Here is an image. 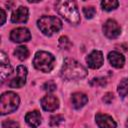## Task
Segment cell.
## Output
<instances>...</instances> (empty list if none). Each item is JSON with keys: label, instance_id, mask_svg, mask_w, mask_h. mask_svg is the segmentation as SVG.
I'll list each match as a JSON object with an SVG mask.
<instances>
[{"label": "cell", "instance_id": "12", "mask_svg": "<svg viewBox=\"0 0 128 128\" xmlns=\"http://www.w3.org/2000/svg\"><path fill=\"white\" fill-rule=\"evenodd\" d=\"M96 123L99 128H116L117 124L113 120V118L107 114H101L98 113L95 116Z\"/></svg>", "mask_w": 128, "mask_h": 128}, {"label": "cell", "instance_id": "17", "mask_svg": "<svg viewBox=\"0 0 128 128\" xmlns=\"http://www.w3.org/2000/svg\"><path fill=\"white\" fill-rule=\"evenodd\" d=\"M118 93L123 100L128 102V78H124L118 85Z\"/></svg>", "mask_w": 128, "mask_h": 128}, {"label": "cell", "instance_id": "26", "mask_svg": "<svg viewBox=\"0 0 128 128\" xmlns=\"http://www.w3.org/2000/svg\"><path fill=\"white\" fill-rule=\"evenodd\" d=\"M6 20V13L3 9H0V25H3Z\"/></svg>", "mask_w": 128, "mask_h": 128}, {"label": "cell", "instance_id": "20", "mask_svg": "<svg viewBox=\"0 0 128 128\" xmlns=\"http://www.w3.org/2000/svg\"><path fill=\"white\" fill-rule=\"evenodd\" d=\"M72 46V43L70 42L69 38L66 37V36H62L59 38V47L61 49H69L70 47Z\"/></svg>", "mask_w": 128, "mask_h": 128}, {"label": "cell", "instance_id": "13", "mask_svg": "<svg viewBox=\"0 0 128 128\" xmlns=\"http://www.w3.org/2000/svg\"><path fill=\"white\" fill-rule=\"evenodd\" d=\"M28 20V9L24 6L18 7L11 15V22L13 23H24Z\"/></svg>", "mask_w": 128, "mask_h": 128}, {"label": "cell", "instance_id": "7", "mask_svg": "<svg viewBox=\"0 0 128 128\" xmlns=\"http://www.w3.org/2000/svg\"><path fill=\"white\" fill-rule=\"evenodd\" d=\"M26 77H27V69L26 67L20 65L17 68L16 76L9 82V86L11 88H21L26 83Z\"/></svg>", "mask_w": 128, "mask_h": 128}, {"label": "cell", "instance_id": "25", "mask_svg": "<svg viewBox=\"0 0 128 128\" xmlns=\"http://www.w3.org/2000/svg\"><path fill=\"white\" fill-rule=\"evenodd\" d=\"M112 100H113V94L112 93H106L105 96L103 97V101L107 104H110L112 102Z\"/></svg>", "mask_w": 128, "mask_h": 128}, {"label": "cell", "instance_id": "15", "mask_svg": "<svg viewBox=\"0 0 128 128\" xmlns=\"http://www.w3.org/2000/svg\"><path fill=\"white\" fill-rule=\"evenodd\" d=\"M25 120H26V123H27L30 127L37 128V127L41 124V114H40V112L37 111V110L32 111V112H29V113L26 114Z\"/></svg>", "mask_w": 128, "mask_h": 128}, {"label": "cell", "instance_id": "5", "mask_svg": "<svg viewBox=\"0 0 128 128\" xmlns=\"http://www.w3.org/2000/svg\"><path fill=\"white\" fill-rule=\"evenodd\" d=\"M20 103L19 96L14 92H5L1 95L0 100V113L5 115L14 112Z\"/></svg>", "mask_w": 128, "mask_h": 128}, {"label": "cell", "instance_id": "16", "mask_svg": "<svg viewBox=\"0 0 128 128\" xmlns=\"http://www.w3.org/2000/svg\"><path fill=\"white\" fill-rule=\"evenodd\" d=\"M72 104L76 109H79L81 107H83L87 102H88V97L84 94V93H80V92H76L72 95Z\"/></svg>", "mask_w": 128, "mask_h": 128}, {"label": "cell", "instance_id": "6", "mask_svg": "<svg viewBox=\"0 0 128 128\" xmlns=\"http://www.w3.org/2000/svg\"><path fill=\"white\" fill-rule=\"evenodd\" d=\"M103 32L105 36L110 39L117 38L121 34V27L115 20L109 19L103 25Z\"/></svg>", "mask_w": 128, "mask_h": 128}, {"label": "cell", "instance_id": "18", "mask_svg": "<svg viewBox=\"0 0 128 128\" xmlns=\"http://www.w3.org/2000/svg\"><path fill=\"white\" fill-rule=\"evenodd\" d=\"M14 55L19 59V60H25L29 56V51L27 47L25 46H19L14 50Z\"/></svg>", "mask_w": 128, "mask_h": 128}, {"label": "cell", "instance_id": "27", "mask_svg": "<svg viewBox=\"0 0 128 128\" xmlns=\"http://www.w3.org/2000/svg\"><path fill=\"white\" fill-rule=\"evenodd\" d=\"M126 128H128V119H127V121H126Z\"/></svg>", "mask_w": 128, "mask_h": 128}, {"label": "cell", "instance_id": "14", "mask_svg": "<svg viewBox=\"0 0 128 128\" xmlns=\"http://www.w3.org/2000/svg\"><path fill=\"white\" fill-rule=\"evenodd\" d=\"M108 60H109L110 64L115 68H122L124 66V63H125L124 56L117 51L110 52L108 54Z\"/></svg>", "mask_w": 128, "mask_h": 128}, {"label": "cell", "instance_id": "2", "mask_svg": "<svg viewBox=\"0 0 128 128\" xmlns=\"http://www.w3.org/2000/svg\"><path fill=\"white\" fill-rule=\"evenodd\" d=\"M55 9L63 18H65L71 24L76 25L80 22V14L75 2L66 0L58 1L55 4Z\"/></svg>", "mask_w": 128, "mask_h": 128}, {"label": "cell", "instance_id": "10", "mask_svg": "<svg viewBox=\"0 0 128 128\" xmlns=\"http://www.w3.org/2000/svg\"><path fill=\"white\" fill-rule=\"evenodd\" d=\"M103 54L101 51L94 50L92 51L86 58V62L88 66L92 69H98L102 66L103 64Z\"/></svg>", "mask_w": 128, "mask_h": 128}, {"label": "cell", "instance_id": "11", "mask_svg": "<svg viewBox=\"0 0 128 128\" xmlns=\"http://www.w3.org/2000/svg\"><path fill=\"white\" fill-rule=\"evenodd\" d=\"M41 106L45 111H55L59 107V100L54 95H46L41 99Z\"/></svg>", "mask_w": 128, "mask_h": 128}, {"label": "cell", "instance_id": "4", "mask_svg": "<svg viewBox=\"0 0 128 128\" xmlns=\"http://www.w3.org/2000/svg\"><path fill=\"white\" fill-rule=\"evenodd\" d=\"M54 63H55L54 56L46 51H38L33 59L34 67L45 73H48L53 69Z\"/></svg>", "mask_w": 128, "mask_h": 128}, {"label": "cell", "instance_id": "21", "mask_svg": "<svg viewBox=\"0 0 128 128\" xmlns=\"http://www.w3.org/2000/svg\"><path fill=\"white\" fill-rule=\"evenodd\" d=\"M83 13H84V15H85V17L87 19H91V18H93L95 16L96 10H95V8L93 6H88V7H84L83 8Z\"/></svg>", "mask_w": 128, "mask_h": 128}, {"label": "cell", "instance_id": "9", "mask_svg": "<svg viewBox=\"0 0 128 128\" xmlns=\"http://www.w3.org/2000/svg\"><path fill=\"white\" fill-rule=\"evenodd\" d=\"M12 66L9 63V59L7 57V55L1 51L0 53V78L1 81L3 82L8 76H10L12 74Z\"/></svg>", "mask_w": 128, "mask_h": 128}, {"label": "cell", "instance_id": "1", "mask_svg": "<svg viewBox=\"0 0 128 128\" xmlns=\"http://www.w3.org/2000/svg\"><path fill=\"white\" fill-rule=\"evenodd\" d=\"M87 73L88 72L84 66L71 58L65 59L60 71L61 77L65 80H79L86 77Z\"/></svg>", "mask_w": 128, "mask_h": 128}, {"label": "cell", "instance_id": "22", "mask_svg": "<svg viewBox=\"0 0 128 128\" xmlns=\"http://www.w3.org/2000/svg\"><path fill=\"white\" fill-rule=\"evenodd\" d=\"M64 117L62 115H56V116H52L50 118V126L52 127H56L58 126L61 122H63Z\"/></svg>", "mask_w": 128, "mask_h": 128}, {"label": "cell", "instance_id": "23", "mask_svg": "<svg viewBox=\"0 0 128 128\" xmlns=\"http://www.w3.org/2000/svg\"><path fill=\"white\" fill-rule=\"evenodd\" d=\"M43 89L47 92H53L54 90H56V84L52 80H49L43 84Z\"/></svg>", "mask_w": 128, "mask_h": 128}, {"label": "cell", "instance_id": "3", "mask_svg": "<svg viewBox=\"0 0 128 128\" xmlns=\"http://www.w3.org/2000/svg\"><path fill=\"white\" fill-rule=\"evenodd\" d=\"M37 25L44 35L51 36L57 33L62 28V22L55 16H42L38 21Z\"/></svg>", "mask_w": 128, "mask_h": 128}, {"label": "cell", "instance_id": "24", "mask_svg": "<svg viewBox=\"0 0 128 128\" xmlns=\"http://www.w3.org/2000/svg\"><path fill=\"white\" fill-rule=\"evenodd\" d=\"M3 128H19V124L14 120H5L2 122Z\"/></svg>", "mask_w": 128, "mask_h": 128}, {"label": "cell", "instance_id": "19", "mask_svg": "<svg viewBox=\"0 0 128 128\" xmlns=\"http://www.w3.org/2000/svg\"><path fill=\"white\" fill-rule=\"evenodd\" d=\"M118 5H119V2L116 1V0H104V1L101 2L102 9L105 10V11L114 10L118 7Z\"/></svg>", "mask_w": 128, "mask_h": 128}, {"label": "cell", "instance_id": "8", "mask_svg": "<svg viewBox=\"0 0 128 128\" xmlns=\"http://www.w3.org/2000/svg\"><path fill=\"white\" fill-rule=\"evenodd\" d=\"M30 38H31L30 31L25 27L15 28L10 33V39L13 42H17V43L26 42V41H29Z\"/></svg>", "mask_w": 128, "mask_h": 128}]
</instances>
